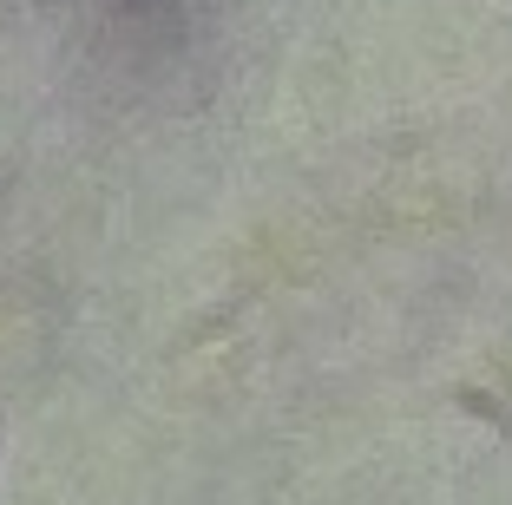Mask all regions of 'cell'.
Returning a JSON list of instances; mask_svg holds the SVG:
<instances>
[{
    "label": "cell",
    "mask_w": 512,
    "mask_h": 505,
    "mask_svg": "<svg viewBox=\"0 0 512 505\" xmlns=\"http://www.w3.org/2000/svg\"><path fill=\"white\" fill-rule=\"evenodd\" d=\"M453 407L473 414V420H486L493 433H506V440H512V407L506 401H493V394H480V387H453Z\"/></svg>",
    "instance_id": "1"
}]
</instances>
